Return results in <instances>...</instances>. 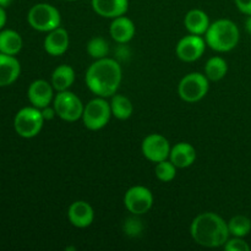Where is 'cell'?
<instances>
[{
    "label": "cell",
    "mask_w": 251,
    "mask_h": 251,
    "mask_svg": "<svg viewBox=\"0 0 251 251\" xmlns=\"http://www.w3.org/2000/svg\"><path fill=\"white\" fill-rule=\"evenodd\" d=\"M86 85L98 97H113L122 82V68L114 59H97L86 71Z\"/></svg>",
    "instance_id": "6da1fadb"
},
{
    "label": "cell",
    "mask_w": 251,
    "mask_h": 251,
    "mask_svg": "<svg viewBox=\"0 0 251 251\" xmlns=\"http://www.w3.org/2000/svg\"><path fill=\"white\" fill-rule=\"evenodd\" d=\"M190 234L201 247L220 248L225 247L230 233L222 217L213 212H203L193 221Z\"/></svg>",
    "instance_id": "7a4b0ae2"
},
{
    "label": "cell",
    "mask_w": 251,
    "mask_h": 251,
    "mask_svg": "<svg viewBox=\"0 0 251 251\" xmlns=\"http://www.w3.org/2000/svg\"><path fill=\"white\" fill-rule=\"evenodd\" d=\"M206 44L211 49L226 53L238 46L240 33L239 28L233 21L227 19L217 20L210 25L206 32Z\"/></svg>",
    "instance_id": "3957f363"
},
{
    "label": "cell",
    "mask_w": 251,
    "mask_h": 251,
    "mask_svg": "<svg viewBox=\"0 0 251 251\" xmlns=\"http://www.w3.org/2000/svg\"><path fill=\"white\" fill-rule=\"evenodd\" d=\"M27 20L32 28L39 32H50L60 26L61 16L55 6L47 2H39L29 9Z\"/></svg>",
    "instance_id": "277c9868"
},
{
    "label": "cell",
    "mask_w": 251,
    "mask_h": 251,
    "mask_svg": "<svg viewBox=\"0 0 251 251\" xmlns=\"http://www.w3.org/2000/svg\"><path fill=\"white\" fill-rule=\"evenodd\" d=\"M43 123L44 118L39 108L25 107L15 115L14 127L21 137L32 139L41 132Z\"/></svg>",
    "instance_id": "5b68a950"
},
{
    "label": "cell",
    "mask_w": 251,
    "mask_h": 251,
    "mask_svg": "<svg viewBox=\"0 0 251 251\" xmlns=\"http://www.w3.org/2000/svg\"><path fill=\"white\" fill-rule=\"evenodd\" d=\"M110 117H112L110 103H108L103 97H97L90 100L83 108V124L87 129L93 131L103 129L109 123Z\"/></svg>",
    "instance_id": "8992f818"
},
{
    "label": "cell",
    "mask_w": 251,
    "mask_h": 251,
    "mask_svg": "<svg viewBox=\"0 0 251 251\" xmlns=\"http://www.w3.org/2000/svg\"><path fill=\"white\" fill-rule=\"evenodd\" d=\"M178 92L181 100L185 102H199L207 95L208 78L200 73L188 74L179 82Z\"/></svg>",
    "instance_id": "52a82bcc"
},
{
    "label": "cell",
    "mask_w": 251,
    "mask_h": 251,
    "mask_svg": "<svg viewBox=\"0 0 251 251\" xmlns=\"http://www.w3.org/2000/svg\"><path fill=\"white\" fill-rule=\"evenodd\" d=\"M53 107L60 119L70 123L82 118L83 108H85L80 98L69 91H63L55 96Z\"/></svg>",
    "instance_id": "ba28073f"
},
{
    "label": "cell",
    "mask_w": 251,
    "mask_h": 251,
    "mask_svg": "<svg viewBox=\"0 0 251 251\" xmlns=\"http://www.w3.org/2000/svg\"><path fill=\"white\" fill-rule=\"evenodd\" d=\"M124 205L132 215H145L151 210L153 205V195L146 186H132L125 194Z\"/></svg>",
    "instance_id": "9c48e42d"
},
{
    "label": "cell",
    "mask_w": 251,
    "mask_h": 251,
    "mask_svg": "<svg viewBox=\"0 0 251 251\" xmlns=\"http://www.w3.org/2000/svg\"><path fill=\"white\" fill-rule=\"evenodd\" d=\"M142 153L149 161L153 163L166 161L171 154V145L169 141L159 134H151L146 136L142 141Z\"/></svg>",
    "instance_id": "30bf717a"
},
{
    "label": "cell",
    "mask_w": 251,
    "mask_h": 251,
    "mask_svg": "<svg viewBox=\"0 0 251 251\" xmlns=\"http://www.w3.org/2000/svg\"><path fill=\"white\" fill-rule=\"evenodd\" d=\"M206 48V41L198 34L185 36L176 44V55L185 63H191L202 56Z\"/></svg>",
    "instance_id": "8fae6325"
},
{
    "label": "cell",
    "mask_w": 251,
    "mask_h": 251,
    "mask_svg": "<svg viewBox=\"0 0 251 251\" xmlns=\"http://www.w3.org/2000/svg\"><path fill=\"white\" fill-rule=\"evenodd\" d=\"M27 96L33 107L43 109L53 100V86L44 80H36L29 85Z\"/></svg>",
    "instance_id": "7c38bea8"
},
{
    "label": "cell",
    "mask_w": 251,
    "mask_h": 251,
    "mask_svg": "<svg viewBox=\"0 0 251 251\" xmlns=\"http://www.w3.org/2000/svg\"><path fill=\"white\" fill-rule=\"evenodd\" d=\"M68 217L71 225L76 228H87L95 220V212L86 201H75L68 211Z\"/></svg>",
    "instance_id": "4fadbf2b"
},
{
    "label": "cell",
    "mask_w": 251,
    "mask_h": 251,
    "mask_svg": "<svg viewBox=\"0 0 251 251\" xmlns=\"http://www.w3.org/2000/svg\"><path fill=\"white\" fill-rule=\"evenodd\" d=\"M69 33L63 27H56L53 31L48 33V36L44 39V49L49 55L58 56L63 55L69 48Z\"/></svg>",
    "instance_id": "5bb4252c"
},
{
    "label": "cell",
    "mask_w": 251,
    "mask_h": 251,
    "mask_svg": "<svg viewBox=\"0 0 251 251\" xmlns=\"http://www.w3.org/2000/svg\"><path fill=\"white\" fill-rule=\"evenodd\" d=\"M96 14L105 19H115L126 14L129 0H92Z\"/></svg>",
    "instance_id": "9a60e30c"
},
{
    "label": "cell",
    "mask_w": 251,
    "mask_h": 251,
    "mask_svg": "<svg viewBox=\"0 0 251 251\" xmlns=\"http://www.w3.org/2000/svg\"><path fill=\"white\" fill-rule=\"evenodd\" d=\"M21 73L20 61L15 55L0 53V87H5L17 80Z\"/></svg>",
    "instance_id": "2e32d148"
},
{
    "label": "cell",
    "mask_w": 251,
    "mask_h": 251,
    "mask_svg": "<svg viewBox=\"0 0 251 251\" xmlns=\"http://www.w3.org/2000/svg\"><path fill=\"white\" fill-rule=\"evenodd\" d=\"M109 32L115 42L120 44L127 43L135 36V25L131 20L123 15V16L113 19Z\"/></svg>",
    "instance_id": "e0dca14e"
},
{
    "label": "cell",
    "mask_w": 251,
    "mask_h": 251,
    "mask_svg": "<svg viewBox=\"0 0 251 251\" xmlns=\"http://www.w3.org/2000/svg\"><path fill=\"white\" fill-rule=\"evenodd\" d=\"M169 158L176 168H188L195 162L196 150L188 142H179L171 150Z\"/></svg>",
    "instance_id": "ac0fdd59"
},
{
    "label": "cell",
    "mask_w": 251,
    "mask_h": 251,
    "mask_svg": "<svg viewBox=\"0 0 251 251\" xmlns=\"http://www.w3.org/2000/svg\"><path fill=\"white\" fill-rule=\"evenodd\" d=\"M184 25H185V28L190 32V34L202 36L207 32L211 24L205 11L200 9H193L186 14L185 19H184Z\"/></svg>",
    "instance_id": "d6986e66"
},
{
    "label": "cell",
    "mask_w": 251,
    "mask_h": 251,
    "mask_svg": "<svg viewBox=\"0 0 251 251\" xmlns=\"http://www.w3.org/2000/svg\"><path fill=\"white\" fill-rule=\"evenodd\" d=\"M75 81V71L69 65H60L51 74V86L58 92L68 91Z\"/></svg>",
    "instance_id": "ffe728a7"
},
{
    "label": "cell",
    "mask_w": 251,
    "mask_h": 251,
    "mask_svg": "<svg viewBox=\"0 0 251 251\" xmlns=\"http://www.w3.org/2000/svg\"><path fill=\"white\" fill-rule=\"evenodd\" d=\"M24 42L21 36L14 29H5L0 32V53L7 55H16L21 51Z\"/></svg>",
    "instance_id": "44dd1931"
},
{
    "label": "cell",
    "mask_w": 251,
    "mask_h": 251,
    "mask_svg": "<svg viewBox=\"0 0 251 251\" xmlns=\"http://www.w3.org/2000/svg\"><path fill=\"white\" fill-rule=\"evenodd\" d=\"M110 109H112V115H114L119 120L129 119L134 112L131 100L122 95L113 96L112 102H110Z\"/></svg>",
    "instance_id": "7402d4cb"
},
{
    "label": "cell",
    "mask_w": 251,
    "mask_h": 251,
    "mask_svg": "<svg viewBox=\"0 0 251 251\" xmlns=\"http://www.w3.org/2000/svg\"><path fill=\"white\" fill-rule=\"evenodd\" d=\"M227 61L221 56H212L205 65V75L211 81H220L227 75Z\"/></svg>",
    "instance_id": "603a6c76"
},
{
    "label": "cell",
    "mask_w": 251,
    "mask_h": 251,
    "mask_svg": "<svg viewBox=\"0 0 251 251\" xmlns=\"http://www.w3.org/2000/svg\"><path fill=\"white\" fill-rule=\"evenodd\" d=\"M228 229L229 233L234 237L244 238L251 232V221L249 217L243 215L234 216L228 222Z\"/></svg>",
    "instance_id": "cb8c5ba5"
},
{
    "label": "cell",
    "mask_w": 251,
    "mask_h": 251,
    "mask_svg": "<svg viewBox=\"0 0 251 251\" xmlns=\"http://www.w3.org/2000/svg\"><path fill=\"white\" fill-rule=\"evenodd\" d=\"M109 44L102 37H93L87 44V53L90 54L92 58H95L96 60L97 59L105 58L108 54V50H109Z\"/></svg>",
    "instance_id": "d4e9b609"
},
{
    "label": "cell",
    "mask_w": 251,
    "mask_h": 251,
    "mask_svg": "<svg viewBox=\"0 0 251 251\" xmlns=\"http://www.w3.org/2000/svg\"><path fill=\"white\" fill-rule=\"evenodd\" d=\"M156 176L163 183L172 181L176 176V167L171 161L158 162L156 166Z\"/></svg>",
    "instance_id": "484cf974"
},
{
    "label": "cell",
    "mask_w": 251,
    "mask_h": 251,
    "mask_svg": "<svg viewBox=\"0 0 251 251\" xmlns=\"http://www.w3.org/2000/svg\"><path fill=\"white\" fill-rule=\"evenodd\" d=\"M226 251H250V245L243 238L234 237L225 244Z\"/></svg>",
    "instance_id": "4316f807"
},
{
    "label": "cell",
    "mask_w": 251,
    "mask_h": 251,
    "mask_svg": "<svg viewBox=\"0 0 251 251\" xmlns=\"http://www.w3.org/2000/svg\"><path fill=\"white\" fill-rule=\"evenodd\" d=\"M124 230L129 237H136L142 230L141 221L137 220V218H129L127 221H125Z\"/></svg>",
    "instance_id": "83f0119b"
},
{
    "label": "cell",
    "mask_w": 251,
    "mask_h": 251,
    "mask_svg": "<svg viewBox=\"0 0 251 251\" xmlns=\"http://www.w3.org/2000/svg\"><path fill=\"white\" fill-rule=\"evenodd\" d=\"M235 5L243 14L250 16L251 15V0H234Z\"/></svg>",
    "instance_id": "f1b7e54d"
},
{
    "label": "cell",
    "mask_w": 251,
    "mask_h": 251,
    "mask_svg": "<svg viewBox=\"0 0 251 251\" xmlns=\"http://www.w3.org/2000/svg\"><path fill=\"white\" fill-rule=\"evenodd\" d=\"M41 110H42V114H43L44 120L53 119V118L56 115V112H55V109H54V107L49 108V105H48V107L43 108V109H41Z\"/></svg>",
    "instance_id": "f546056e"
},
{
    "label": "cell",
    "mask_w": 251,
    "mask_h": 251,
    "mask_svg": "<svg viewBox=\"0 0 251 251\" xmlns=\"http://www.w3.org/2000/svg\"><path fill=\"white\" fill-rule=\"evenodd\" d=\"M6 24V12H5L4 6H0V29Z\"/></svg>",
    "instance_id": "4dcf8cb0"
},
{
    "label": "cell",
    "mask_w": 251,
    "mask_h": 251,
    "mask_svg": "<svg viewBox=\"0 0 251 251\" xmlns=\"http://www.w3.org/2000/svg\"><path fill=\"white\" fill-rule=\"evenodd\" d=\"M245 27H247V31L249 32V33L251 34V15H250L249 17H248L247 24H245Z\"/></svg>",
    "instance_id": "1f68e13d"
},
{
    "label": "cell",
    "mask_w": 251,
    "mask_h": 251,
    "mask_svg": "<svg viewBox=\"0 0 251 251\" xmlns=\"http://www.w3.org/2000/svg\"><path fill=\"white\" fill-rule=\"evenodd\" d=\"M11 2H12V0H0V6L6 7V6H9Z\"/></svg>",
    "instance_id": "d6a6232c"
},
{
    "label": "cell",
    "mask_w": 251,
    "mask_h": 251,
    "mask_svg": "<svg viewBox=\"0 0 251 251\" xmlns=\"http://www.w3.org/2000/svg\"><path fill=\"white\" fill-rule=\"evenodd\" d=\"M68 1H75V0H68Z\"/></svg>",
    "instance_id": "836d02e7"
}]
</instances>
